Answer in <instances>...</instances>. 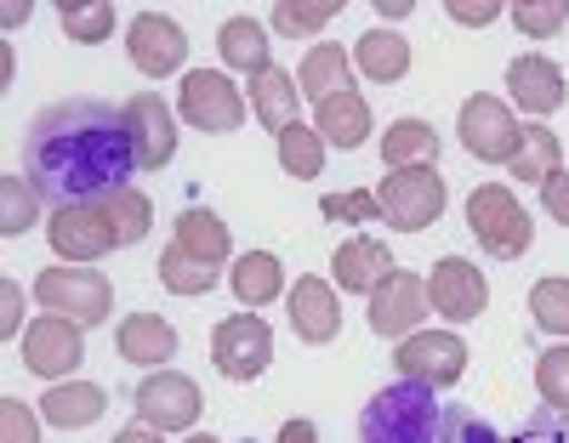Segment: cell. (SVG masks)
Returning a JSON list of instances; mask_svg holds the SVG:
<instances>
[{
  "mask_svg": "<svg viewBox=\"0 0 569 443\" xmlns=\"http://www.w3.org/2000/svg\"><path fill=\"white\" fill-rule=\"evenodd\" d=\"M23 171L40 200L63 205H98L114 188H131L137 177V148L126 131V114L98 97H63L40 109L23 137Z\"/></svg>",
  "mask_w": 569,
  "mask_h": 443,
  "instance_id": "obj_1",
  "label": "cell"
},
{
  "mask_svg": "<svg viewBox=\"0 0 569 443\" xmlns=\"http://www.w3.org/2000/svg\"><path fill=\"white\" fill-rule=\"evenodd\" d=\"M439 404L433 386L421 381H393L359 410V443H433L439 437Z\"/></svg>",
  "mask_w": 569,
  "mask_h": 443,
  "instance_id": "obj_2",
  "label": "cell"
},
{
  "mask_svg": "<svg viewBox=\"0 0 569 443\" xmlns=\"http://www.w3.org/2000/svg\"><path fill=\"white\" fill-rule=\"evenodd\" d=\"M467 228H472V239L485 244L490 256H501V262H518L536 244V222H530V211L518 205V193L507 188V182H485V188H472V200H467Z\"/></svg>",
  "mask_w": 569,
  "mask_h": 443,
  "instance_id": "obj_3",
  "label": "cell"
},
{
  "mask_svg": "<svg viewBox=\"0 0 569 443\" xmlns=\"http://www.w3.org/2000/svg\"><path fill=\"white\" fill-rule=\"evenodd\" d=\"M376 200H382V222L399 233H421L445 217V177L433 165H410V171H388L376 182Z\"/></svg>",
  "mask_w": 569,
  "mask_h": 443,
  "instance_id": "obj_4",
  "label": "cell"
},
{
  "mask_svg": "<svg viewBox=\"0 0 569 443\" xmlns=\"http://www.w3.org/2000/svg\"><path fill=\"white\" fill-rule=\"evenodd\" d=\"M34 302L74 324H103L114 313V284L98 268H46L34 279Z\"/></svg>",
  "mask_w": 569,
  "mask_h": 443,
  "instance_id": "obj_5",
  "label": "cell"
},
{
  "mask_svg": "<svg viewBox=\"0 0 569 443\" xmlns=\"http://www.w3.org/2000/svg\"><path fill=\"white\" fill-rule=\"evenodd\" d=\"M456 131H461V148H467V154L485 160V165H512V154L525 148V125L512 120V109L501 103V97H485V91L461 103Z\"/></svg>",
  "mask_w": 569,
  "mask_h": 443,
  "instance_id": "obj_6",
  "label": "cell"
},
{
  "mask_svg": "<svg viewBox=\"0 0 569 443\" xmlns=\"http://www.w3.org/2000/svg\"><path fill=\"white\" fill-rule=\"evenodd\" d=\"M131 410L142 426H154V432H188L200 421L206 399H200V386L177 375V370H154V375H142L137 392H131Z\"/></svg>",
  "mask_w": 569,
  "mask_h": 443,
  "instance_id": "obj_7",
  "label": "cell"
},
{
  "mask_svg": "<svg viewBox=\"0 0 569 443\" xmlns=\"http://www.w3.org/2000/svg\"><path fill=\"white\" fill-rule=\"evenodd\" d=\"M177 109H182V120L194 125V131L222 137V131H240V120H246V97H240V85H233L228 74H217V69H194V74H182Z\"/></svg>",
  "mask_w": 569,
  "mask_h": 443,
  "instance_id": "obj_8",
  "label": "cell"
},
{
  "mask_svg": "<svg viewBox=\"0 0 569 443\" xmlns=\"http://www.w3.org/2000/svg\"><path fill=\"white\" fill-rule=\"evenodd\" d=\"M399 375L405 381H421V386H456L467 375V341L456 330H416L399 341V353H393Z\"/></svg>",
  "mask_w": 569,
  "mask_h": 443,
  "instance_id": "obj_9",
  "label": "cell"
},
{
  "mask_svg": "<svg viewBox=\"0 0 569 443\" xmlns=\"http://www.w3.org/2000/svg\"><path fill=\"white\" fill-rule=\"evenodd\" d=\"M273 359V330L257 313H233L211 330V364L228 381H257Z\"/></svg>",
  "mask_w": 569,
  "mask_h": 443,
  "instance_id": "obj_10",
  "label": "cell"
},
{
  "mask_svg": "<svg viewBox=\"0 0 569 443\" xmlns=\"http://www.w3.org/2000/svg\"><path fill=\"white\" fill-rule=\"evenodd\" d=\"M80 330H86V324H74V319H63V313H40V319L23 330V364H29L34 375H46V381L74 375L80 359H86V335H80Z\"/></svg>",
  "mask_w": 569,
  "mask_h": 443,
  "instance_id": "obj_11",
  "label": "cell"
},
{
  "mask_svg": "<svg viewBox=\"0 0 569 443\" xmlns=\"http://www.w3.org/2000/svg\"><path fill=\"white\" fill-rule=\"evenodd\" d=\"M427 279H416V273H388L382 284L370 290V330L382 335V341H405V335H416L421 330V319H427Z\"/></svg>",
  "mask_w": 569,
  "mask_h": 443,
  "instance_id": "obj_12",
  "label": "cell"
},
{
  "mask_svg": "<svg viewBox=\"0 0 569 443\" xmlns=\"http://www.w3.org/2000/svg\"><path fill=\"white\" fill-rule=\"evenodd\" d=\"M46 239L63 262H103L109 251H120V239L103 217V205H63L46 222Z\"/></svg>",
  "mask_w": 569,
  "mask_h": 443,
  "instance_id": "obj_13",
  "label": "cell"
},
{
  "mask_svg": "<svg viewBox=\"0 0 569 443\" xmlns=\"http://www.w3.org/2000/svg\"><path fill=\"white\" fill-rule=\"evenodd\" d=\"M126 52H131L137 74L166 80V74H177L188 63V34L166 12H137L131 29H126Z\"/></svg>",
  "mask_w": 569,
  "mask_h": 443,
  "instance_id": "obj_14",
  "label": "cell"
},
{
  "mask_svg": "<svg viewBox=\"0 0 569 443\" xmlns=\"http://www.w3.org/2000/svg\"><path fill=\"white\" fill-rule=\"evenodd\" d=\"M120 114H126V131H131V148H137V171L171 165V154H177V125H171V109L160 103V91L126 97Z\"/></svg>",
  "mask_w": 569,
  "mask_h": 443,
  "instance_id": "obj_15",
  "label": "cell"
},
{
  "mask_svg": "<svg viewBox=\"0 0 569 443\" xmlns=\"http://www.w3.org/2000/svg\"><path fill=\"white\" fill-rule=\"evenodd\" d=\"M427 302L450 324H467L490 308V284L467 256H445V262H433V279H427Z\"/></svg>",
  "mask_w": 569,
  "mask_h": 443,
  "instance_id": "obj_16",
  "label": "cell"
},
{
  "mask_svg": "<svg viewBox=\"0 0 569 443\" xmlns=\"http://www.w3.org/2000/svg\"><path fill=\"white\" fill-rule=\"evenodd\" d=\"M507 91H512V103L525 109V114H558L563 97H569L563 69H558L552 58H536V52H525V58L507 63Z\"/></svg>",
  "mask_w": 569,
  "mask_h": 443,
  "instance_id": "obj_17",
  "label": "cell"
},
{
  "mask_svg": "<svg viewBox=\"0 0 569 443\" xmlns=\"http://www.w3.org/2000/svg\"><path fill=\"white\" fill-rule=\"evenodd\" d=\"M291 330L297 341H308V348H325V341H337L342 330V302H337V290H330L325 279H297L291 290Z\"/></svg>",
  "mask_w": 569,
  "mask_h": 443,
  "instance_id": "obj_18",
  "label": "cell"
},
{
  "mask_svg": "<svg viewBox=\"0 0 569 443\" xmlns=\"http://www.w3.org/2000/svg\"><path fill=\"white\" fill-rule=\"evenodd\" d=\"M330 273H337V284H342L348 295H370L388 273H399V262L388 256V244H382V239L359 233V239H342V244H337V256H330Z\"/></svg>",
  "mask_w": 569,
  "mask_h": 443,
  "instance_id": "obj_19",
  "label": "cell"
},
{
  "mask_svg": "<svg viewBox=\"0 0 569 443\" xmlns=\"http://www.w3.org/2000/svg\"><path fill=\"white\" fill-rule=\"evenodd\" d=\"M120 359L142 364V370H166V359H177V330L160 313H131L120 319Z\"/></svg>",
  "mask_w": 569,
  "mask_h": 443,
  "instance_id": "obj_20",
  "label": "cell"
},
{
  "mask_svg": "<svg viewBox=\"0 0 569 443\" xmlns=\"http://www.w3.org/2000/svg\"><path fill=\"white\" fill-rule=\"evenodd\" d=\"M103 410H109V392L91 386V381H58V386L40 399V421H52V426H63V432H80V426H91V421H103Z\"/></svg>",
  "mask_w": 569,
  "mask_h": 443,
  "instance_id": "obj_21",
  "label": "cell"
},
{
  "mask_svg": "<svg viewBox=\"0 0 569 443\" xmlns=\"http://www.w3.org/2000/svg\"><path fill=\"white\" fill-rule=\"evenodd\" d=\"M297 103H302V85L297 74H284V69H262L251 80V114L262 120V131H291L297 125Z\"/></svg>",
  "mask_w": 569,
  "mask_h": 443,
  "instance_id": "obj_22",
  "label": "cell"
},
{
  "mask_svg": "<svg viewBox=\"0 0 569 443\" xmlns=\"http://www.w3.org/2000/svg\"><path fill=\"white\" fill-rule=\"evenodd\" d=\"M297 85H302V97H313V103L342 97V91H353V58L342 52L337 40H319L313 52L302 58V69H297Z\"/></svg>",
  "mask_w": 569,
  "mask_h": 443,
  "instance_id": "obj_23",
  "label": "cell"
},
{
  "mask_svg": "<svg viewBox=\"0 0 569 443\" xmlns=\"http://www.w3.org/2000/svg\"><path fill=\"white\" fill-rule=\"evenodd\" d=\"M313 131L330 142V148H359L370 137V103L359 91H342V97H325L313 103Z\"/></svg>",
  "mask_w": 569,
  "mask_h": 443,
  "instance_id": "obj_24",
  "label": "cell"
},
{
  "mask_svg": "<svg viewBox=\"0 0 569 443\" xmlns=\"http://www.w3.org/2000/svg\"><path fill=\"white\" fill-rule=\"evenodd\" d=\"M217 52H222V63L228 69H240V74H262V69H273V40L262 34V23L257 18H228L222 29H217Z\"/></svg>",
  "mask_w": 569,
  "mask_h": 443,
  "instance_id": "obj_25",
  "label": "cell"
},
{
  "mask_svg": "<svg viewBox=\"0 0 569 443\" xmlns=\"http://www.w3.org/2000/svg\"><path fill=\"white\" fill-rule=\"evenodd\" d=\"M171 244H182L188 256H200V262H211V268H222V262L233 256L228 222H222L217 211H206V205H188V211L177 217V239H171Z\"/></svg>",
  "mask_w": 569,
  "mask_h": 443,
  "instance_id": "obj_26",
  "label": "cell"
},
{
  "mask_svg": "<svg viewBox=\"0 0 569 443\" xmlns=\"http://www.w3.org/2000/svg\"><path fill=\"white\" fill-rule=\"evenodd\" d=\"M382 165H388V171L439 165V131L427 125V120H416V114L393 120V125H388V137H382Z\"/></svg>",
  "mask_w": 569,
  "mask_h": 443,
  "instance_id": "obj_27",
  "label": "cell"
},
{
  "mask_svg": "<svg viewBox=\"0 0 569 443\" xmlns=\"http://www.w3.org/2000/svg\"><path fill=\"white\" fill-rule=\"evenodd\" d=\"M228 284H233V295H240V308H268L284 290V268H279L273 251H246L228 268Z\"/></svg>",
  "mask_w": 569,
  "mask_h": 443,
  "instance_id": "obj_28",
  "label": "cell"
},
{
  "mask_svg": "<svg viewBox=\"0 0 569 443\" xmlns=\"http://www.w3.org/2000/svg\"><path fill=\"white\" fill-rule=\"evenodd\" d=\"M353 63L365 69V80L393 85V80H405V69H410V46H405L393 29H370V34H359Z\"/></svg>",
  "mask_w": 569,
  "mask_h": 443,
  "instance_id": "obj_29",
  "label": "cell"
},
{
  "mask_svg": "<svg viewBox=\"0 0 569 443\" xmlns=\"http://www.w3.org/2000/svg\"><path fill=\"white\" fill-rule=\"evenodd\" d=\"M518 182H547L552 171H563V142H558V131H547V125H525V148L512 154V165H507Z\"/></svg>",
  "mask_w": 569,
  "mask_h": 443,
  "instance_id": "obj_30",
  "label": "cell"
},
{
  "mask_svg": "<svg viewBox=\"0 0 569 443\" xmlns=\"http://www.w3.org/2000/svg\"><path fill=\"white\" fill-rule=\"evenodd\" d=\"M279 142V171L284 177H297V182H313L319 171H325V137L313 131V125H291V131H279L273 137Z\"/></svg>",
  "mask_w": 569,
  "mask_h": 443,
  "instance_id": "obj_31",
  "label": "cell"
},
{
  "mask_svg": "<svg viewBox=\"0 0 569 443\" xmlns=\"http://www.w3.org/2000/svg\"><path fill=\"white\" fill-rule=\"evenodd\" d=\"M154 268H160V284L171 295H206V290H217V268L200 262V256H188L182 244H166Z\"/></svg>",
  "mask_w": 569,
  "mask_h": 443,
  "instance_id": "obj_32",
  "label": "cell"
},
{
  "mask_svg": "<svg viewBox=\"0 0 569 443\" xmlns=\"http://www.w3.org/2000/svg\"><path fill=\"white\" fill-rule=\"evenodd\" d=\"M98 205H103V217H109L120 244H137L142 233L154 228V205H149V193H142V188H114L109 200H98Z\"/></svg>",
  "mask_w": 569,
  "mask_h": 443,
  "instance_id": "obj_33",
  "label": "cell"
},
{
  "mask_svg": "<svg viewBox=\"0 0 569 443\" xmlns=\"http://www.w3.org/2000/svg\"><path fill=\"white\" fill-rule=\"evenodd\" d=\"M40 222V193H34V182H23V177H0V233L7 239H18V233H29Z\"/></svg>",
  "mask_w": 569,
  "mask_h": 443,
  "instance_id": "obj_34",
  "label": "cell"
},
{
  "mask_svg": "<svg viewBox=\"0 0 569 443\" xmlns=\"http://www.w3.org/2000/svg\"><path fill=\"white\" fill-rule=\"evenodd\" d=\"M63 29L80 46H98L114 34V7L109 0H63Z\"/></svg>",
  "mask_w": 569,
  "mask_h": 443,
  "instance_id": "obj_35",
  "label": "cell"
},
{
  "mask_svg": "<svg viewBox=\"0 0 569 443\" xmlns=\"http://www.w3.org/2000/svg\"><path fill=\"white\" fill-rule=\"evenodd\" d=\"M536 392H541L547 410L569 415V341H563V348H547L536 359Z\"/></svg>",
  "mask_w": 569,
  "mask_h": 443,
  "instance_id": "obj_36",
  "label": "cell"
},
{
  "mask_svg": "<svg viewBox=\"0 0 569 443\" xmlns=\"http://www.w3.org/2000/svg\"><path fill=\"white\" fill-rule=\"evenodd\" d=\"M342 7L337 0H279L273 7V29L279 34H319Z\"/></svg>",
  "mask_w": 569,
  "mask_h": 443,
  "instance_id": "obj_37",
  "label": "cell"
},
{
  "mask_svg": "<svg viewBox=\"0 0 569 443\" xmlns=\"http://www.w3.org/2000/svg\"><path fill=\"white\" fill-rule=\"evenodd\" d=\"M530 313L547 335H569V279H541L530 290Z\"/></svg>",
  "mask_w": 569,
  "mask_h": 443,
  "instance_id": "obj_38",
  "label": "cell"
},
{
  "mask_svg": "<svg viewBox=\"0 0 569 443\" xmlns=\"http://www.w3.org/2000/svg\"><path fill=\"white\" fill-rule=\"evenodd\" d=\"M512 23L530 40H552L569 23V0H525V7H512Z\"/></svg>",
  "mask_w": 569,
  "mask_h": 443,
  "instance_id": "obj_39",
  "label": "cell"
},
{
  "mask_svg": "<svg viewBox=\"0 0 569 443\" xmlns=\"http://www.w3.org/2000/svg\"><path fill=\"white\" fill-rule=\"evenodd\" d=\"M319 211L330 222H382V200L376 193H325Z\"/></svg>",
  "mask_w": 569,
  "mask_h": 443,
  "instance_id": "obj_40",
  "label": "cell"
},
{
  "mask_svg": "<svg viewBox=\"0 0 569 443\" xmlns=\"http://www.w3.org/2000/svg\"><path fill=\"white\" fill-rule=\"evenodd\" d=\"M433 443H507L490 421H479V415H467V410H450L445 421H439V437Z\"/></svg>",
  "mask_w": 569,
  "mask_h": 443,
  "instance_id": "obj_41",
  "label": "cell"
},
{
  "mask_svg": "<svg viewBox=\"0 0 569 443\" xmlns=\"http://www.w3.org/2000/svg\"><path fill=\"white\" fill-rule=\"evenodd\" d=\"M0 443H40V415L18 399H0Z\"/></svg>",
  "mask_w": 569,
  "mask_h": 443,
  "instance_id": "obj_42",
  "label": "cell"
},
{
  "mask_svg": "<svg viewBox=\"0 0 569 443\" xmlns=\"http://www.w3.org/2000/svg\"><path fill=\"white\" fill-rule=\"evenodd\" d=\"M507 443H569V415H558V410H541V415H530L525 426H518Z\"/></svg>",
  "mask_w": 569,
  "mask_h": 443,
  "instance_id": "obj_43",
  "label": "cell"
},
{
  "mask_svg": "<svg viewBox=\"0 0 569 443\" xmlns=\"http://www.w3.org/2000/svg\"><path fill=\"white\" fill-rule=\"evenodd\" d=\"M541 211L569 228V171H552V177L541 182Z\"/></svg>",
  "mask_w": 569,
  "mask_h": 443,
  "instance_id": "obj_44",
  "label": "cell"
},
{
  "mask_svg": "<svg viewBox=\"0 0 569 443\" xmlns=\"http://www.w3.org/2000/svg\"><path fill=\"white\" fill-rule=\"evenodd\" d=\"M18 330H23V290L7 279V284H0V335L12 341Z\"/></svg>",
  "mask_w": 569,
  "mask_h": 443,
  "instance_id": "obj_45",
  "label": "cell"
},
{
  "mask_svg": "<svg viewBox=\"0 0 569 443\" xmlns=\"http://www.w3.org/2000/svg\"><path fill=\"white\" fill-rule=\"evenodd\" d=\"M450 18H456V23H472V29H485V23L501 18V7H496V0H479V7H472V0H456Z\"/></svg>",
  "mask_w": 569,
  "mask_h": 443,
  "instance_id": "obj_46",
  "label": "cell"
},
{
  "mask_svg": "<svg viewBox=\"0 0 569 443\" xmlns=\"http://www.w3.org/2000/svg\"><path fill=\"white\" fill-rule=\"evenodd\" d=\"M273 443H319V432H313V421H284Z\"/></svg>",
  "mask_w": 569,
  "mask_h": 443,
  "instance_id": "obj_47",
  "label": "cell"
},
{
  "mask_svg": "<svg viewBox=\"0 0 569 443\" xmlns=\"http://www.w3.org/2000/svg\"><path fill=\"white\" fill-rule=\"evenodd\" d=\"M114 443H166V432H154V426H126V432H114Z\"/></svg>",
  "mask_w": 569,
  "mask_h": 443,
  "instance_id": "obj_48",
  "label": "cell"
},
{
  "mask_svg": "<svg viewBox=\"0 0 569 443\" xmlns=\"http://www.w3.org/2000/svg\"><path fill=\"white\" fill-rule=\"evenodd\" d=\"M376 12H382L388 23H399V18H410L416 7H410V0H376Z\"/></svg>",
  "mask_w": 569,
  "mask_h": 443,
  "instance_id": "obj_49",
  "label": "cell"
},
{
  "mask_svg": "<svg viewBox=\"0 0 569 443\" xmlns=\"http://www.w3.org/2000/svg\"><path fill=\"white\" fill-rule=\"evenodd\" d=\"M188 443H217V437H211V432H194V437H188Z\"/></svg>",
  "mask_w": 569,
  "mask_h": 443,
  "instance_id": "obj_50",
  "label": "cell"
}]
</instances>
